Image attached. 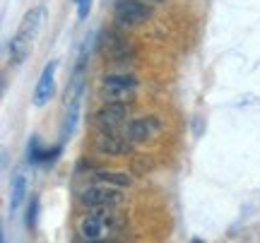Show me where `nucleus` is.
I'll return each mask as SVG.
<instances>
[{
	"mask_svg": "<svg viewBox=\"0 0 260 243\" xmlns=\"http://www.w3.org/2000/svg\"><path fill=\"white\" fill-rule=\"evenodd\" d=\"M123 224H125V219L116 212V207H111V210H94L92 215H87L80 222V234H82L84 241H102L106 236L121 234Z\"/></svg>",
	"mask_w": 260,
	"mask_h": 243,
	"instance_id": "nucleus-1",
	"label": "nucleus"
},
{
	"mask_svg": "<svg viewBox=\"0 0 260 243\" xmlns=\"http://www.w3.org/2000/svg\"><path fill=\"white\" fill-rule=\"evenodd\" d=\"M149 17H152V8L145 0H116L113 5V19L121 27H140Z\"/></svg>",
	"mask_w": 260,
	"mask_h": 243,
	"instance_id": "nucleus-2",
	"label": "nucleus"
},
{
	"mask_svg": "<svg viewBox=\"0 0 260 243\" xmlns=\"http://www.w3.org/2000/svg\"><path fill=\"white\" fill-rule=\"evenodd\" d=\"M128 121V103L125 101H106L94 113V125L99 132H118Z\"/></svg>",
	"mask_w": 260,
	"mask_h": 243,
	"instance_id": "nucleus-3",
	"label": "nucleus"
},
{
	"mask_svg": "<svg viewBox=\"0 0 260 243\" xmlns=\"http://www.w3.org/2000/svg\"><path fill=\"white\" fill-rule=\"evenodd\" d=\"M138 92V80L133 75H106L102 80V99L128 103Z\"/></svg>",
	"mask_w": 260,
	"mask_h": 243,
	"instance_id": "nucleus-4",
	"label": "nucleus"
},
{
	"mask_svg": "<svg viewBox=\"0 0 260 243\" xmlns=\"http://www.w3.org/2000/svg\"><path fill=\"white\" fill-rule=\"evenodd\" d=\"M99 48H102L104 58L111 60V63H128L130 58L135 56V51L128 44V39L123 37L121 31H116V29L104 31L102 41H99Z\"/></svg>",
	"mask_w": 260,
	"mask_h": 243,
	"instance_id": "nucleus-5",
	"label": "nucleus"
},
{
	"mask_svg": "<svg viewBox=\"0 0 260 243\" xmlns=\"http://www.w3.org/2000/svg\"><path fill=\"white\" fill-rule=\"evenodd\" d=\"M80 202L89 210H111V207H118L123 202V195L118 188H111L109 183L106 186H92L82 190L80 195Z\"/></svg>",
	"mask_w": 260,
	"mask_h": 243,
	"instance_id": "nucleus-6",
	"label": "nucleus"
},
{
	"mask_svg": "<svg viewBox=\"0 0 260 243\" xmlns=\"http://www.w3.org/2000/svg\"><path fill=\"white\" fill-rule=\"evenodd\" d=\"M159 132V118L154 116H142V118H133L128 123L125 135L130 137V142H147Z\"/></svg>",
	"mask_w": 260,
	"mask_h": 243,
	"instance_id": "nucleus-7",
	"label": "nucleus"
},
{
	"mask_svg": "<svg viewBox=\"0 0 260 243\" xmlns=\"http://www.w3.org/2000/svg\"><path fill=\"white\" fill-rule=\"evenodd\" d=\"M44 19H46V8L39 5V8H34L31 12L24 15L22 27H19V31L15 34V37H19L22 41H27V44H34V39H37L39 29H41V24H44Z\"/></svg>",
	"mask_w": 260,
	"mask_h": 243,
	"instance_id": "nucleus-8",
	"label": "nucleus"
},
{
	"mask_svg": "<svg viewBox=\"0 0 260 243\" xmlns=\"http://www.w3.org/2000/svg\"><path fill=\"white\" fill-rule=\"evenodd\" d=\"M56 67H58L56 60H51V63L44 67V73H41V77H39V82H37V89H34V106H46L48 99L53 96Z\"/></svg>",
	"mask_w": 260,
	"mask_h": 243,
	"instance_id": "nucleus-9",
	"label": "nucleus"
},
{
	"mask_svg": "<svg viewBox=\"0 0 260 243\" xmlns=\"http://www.w3.org/2000/svg\"><path fill=\"white\" fill-rule=\"evenodd\" d=\"M96 150L104 154H125L130 152V137H123L121 132H99L96 137Z\"/></svg>",
	"mask_w": 260,
	"mask_h": 243,
	"instance_id": "nucleus-10",
	"label": "nucleus"
},
{
	"mask_svg": "<svg viewBox=\"0 0 260 243\" xmlns=\"http://www.w3.org/2000/svg\"><path fill=\"white\" fill-rule=\"evenodd\" d=\"M60 152H63L60 145L53 147V150H44L37 135L31 137V142H29V161H31V164H51V161H56L58 157H60Z\"/></svg>",
	"mask_w": 260,
	"mask_h": 243,
	"instance_id": "nucleus-11",
	"label": "nucleus"
},
{
	"mask_svg": "<svg viewBox=\"0 0 260 243\" xmlns=\"http://www.w3.org/2000/svg\"><path fill=\"white\" fill-rule=\"evenodd\" d=\"M80 103L82 99L77 101H68V113H65V121H63V128H60V140L68 142L73 137L75 128H77V118H80Z\"/></svg>",
	"mask_w": 260,
	"mask_h": 243,
	"instance_id": "nucleus-12",
	"label": "nucleus"
},
{
	"mask_svg": "<svg viewBox=\"0 0 260 243\" xmlns=\"http://www.w3.org/2000/svg\"><path fill=\"white\" fill-rule=\"evenodd\" d=\"M24 195H27V178H24V173L17 171V173L12 176V190H10V212H12V215L22 207Z\"/></svg>",
	"mask_w": 260,
	"mask_h": 243,
	"instance_id": "nucleus-13",
	"label": "nucleus"
},
{
	"mask_svg": "<svg viewBox=\"0 0 260 243\" xmlns=\"http://www.w3.org/2000/svg\"><path fill=\"white\" fill-rule=\"evenodd\" d=\"M96 178L102 183H111V186H118V188L130 186V176H125V173H106V171H99Z\"/></svg>",
	"mask_w": 260,
	"mask_h": 243,
	"instance_id": "nucleus-14",
	"label": "nucleus"
},
{
	"mask_svg": "<svg viewBox=\"0 0 260 243\" xmlns=\"http://www.w3.org/2000/svg\"><path fill=\"white\" fill-rule=\"evenodd\" d=\"M37 219H39V197H31V200H29V207H27V226L29 229L37 226Z\"/></svg>",
	"mask_w": 260,
	"mask_h": 243,
	"instance_id": "nucleus-15",
	"label": "nucleus"
},
{
	"mask_svg": "<svg viewBox=\"0 0 260 243\" xmlns=\"http://www.w3.org/2000/svg\"><path fill=\"white\" fill-rule=\"evenodd\" d=\"M75 5H77V17L80 19H87L89 15V8H92V0H73Z\"/></svg>",
	"mask_w": 260,
	"mask_h": 243,
	"instance_id": "nucleus-16",
	"label": "nucleus"
},
{
	"mask_svg": "<svg viewBox=\"0 0 260 243\" xmlns=\"http://www.w3.org/2000/svg\"><path fill=\"white\" fill-rule=\"evenodd\" d=\"M145 3H154V5H157V3H161V0H145Z\"/></svg>",
	"mask_w": 260,
	"mask_h": 243,
	"instance_id": "nucleus-17",
	"label": "nucleus"
}]
</instances>
